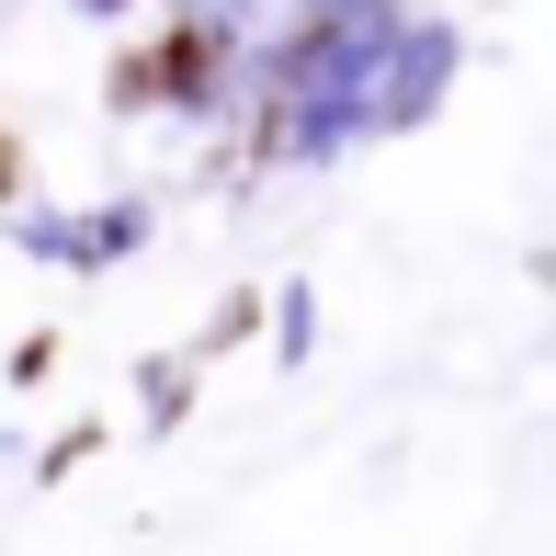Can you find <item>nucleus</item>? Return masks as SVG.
<instances>
[{"instance_id": "f03ea898", "label": "nucleus", "mask_w": 556, "mask_h": 556, "mask_svg": "<svg viewBox=\"0 0 556 556\" xmlns=\"http://www.w3.org/2000/svg\"><path fill=\"white\" fill-rule=\"evenodd\" d=\"M12 182H23V160H12V137H0V193H12Z\"/></svg>"}, {"instance_id": "f257e3e1", "label": "nucleus", "mask_w": 556, "mask_h": 556, "mask_svg": "<svg viewBox=\"0 0 556 556\" xmlns=\"http://www.w3.org/2000/svg\"><path fill=\"white\" fill-rule=\"evenodd\" d=\"M216 58H227V46L205 35V23H193V35H170V46H160V68H148V91H182V103H193V91L216 80Z\"/></svg>"}]
</instances>
